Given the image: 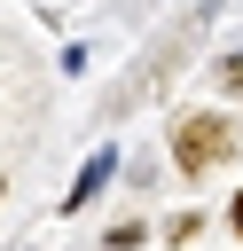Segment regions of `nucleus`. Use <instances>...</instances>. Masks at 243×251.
<instances>
[{"label":"nucleus","instance_id":"f257e3e1","mask_svg":"<svg viewBox=\"0 0 243 251\" xmlns=\"http://www.w3.org/2000/svg\"><path fill=\"white\" fill-rule=\"evenodd\" d=\"M172 157H180V173H212V165H227V157H235V118H227V110H196V118H180V126H172Z\"/></svg>","mask_w":243,"mask_h":251},{"label":"nucleus","instance_id":"f03ea898","mask_svg":"<svg viewBox=\"0 0 243 251\" xmlns=\"http://www.w3.org/2000/svg\"><path fill=\"white\" fill-rule=\"evenodd\" d=\"M141 235H149V227H141V220H118V227H110V235H102V251H133V243H141Z\"/></svg>","mask_w":243,"mask_h":251},{"label":"nucleus","instance_id":"7ed1b4c3","mask_svg":"<svg viewBox=\"0 0 243 251\" xmlns=\"http://www.w3.org/2000/svg\"><path fill=\"white\" fill-rule=\"evenodd\" d=\"M219 86H227V94H243V55H227V63H219Z\"/></svg>","mask_w":243,"mask_h":251},{"label":"nucleus","instance_id":"20e7f679","mask_svg":"<svg viewBox=\"0 0 243 251\" xmlns=\"http://www.w3.org/2000/svg\"><path fill=\"white\" fill-rule=\"evenodd\" d=\"M227 220H235V235H243V196H235V204H227Z\"/></svg>","mask_w":243,"mask_h":251},{"label":"nucleus","instance_id":"39448f33","mask_svg":"<svg viewBox=\"0 0 243 251\" xmlns=\"http://www.w3.org/2000/svg\"><path fill=\"white\" fill-rule=\"evenodd\" d=\"M0 196H8V180H0Z\"/></svg>","mask_w":243,"mask_h":251}]
</instances>
